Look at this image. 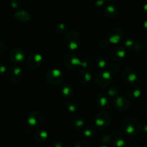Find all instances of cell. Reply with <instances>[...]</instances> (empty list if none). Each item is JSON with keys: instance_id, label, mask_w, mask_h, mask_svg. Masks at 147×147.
<instances>
[{"instance_id": "obj_13", "label": "cell", "mask_w": 147, "mask_h": 147, "mask_svg": "<svg viewBox=\"0 0 147 147\" xmlns=\"http://www.w3.org/2000/svg\"><path fill=\"white\" fill-rule=\"evenodd\" d=\"M134 45V41L132 40H129L126 42V46L127 47H133Z\"/></svg>"}, {"instance_id": "obj_9", "label": "cell", "mask_w": 147, "mask_h": 147, "mask_svg": "<svg viewBox=\"0 0 147 147\" xmlns=\"http://www.w3.org/2000/svg\"><path fill=\"white\" fill-rule=\"evenodd\" d=\"M117 9L115 8L113 6L109 5L106 7L105 9V14L108 16V17H116L117 15Z\"/></svg>"}, {"instance_id": "obj_19", "label": "cell", "mask_w": 147, "mask_h": 147, "mask_svg": "<svg viewBox=\"0 0 147 147\" xmlns=\"http://www.w3.org/2000/svg\"><path fill=\"white\" fill-rule=\"evenodd\" d=\"M109 1H118V0H109Z\"/></svg>"}, {"instance_id": "obj_11", "label": "cell", "mask_w": 147, "mask_h": 147, "mask_svg": "<svg viewBox=\"0 0 147 147\" xmlns=\"http://www.w3.org/2000/svg\"><path fill=\"white\" fill-rule=\"evenodd\" d=\"M73 147H90V145H89V144L88 142H84V141H81V142H79L78 143H76Z\"/></svg>"}, {"instance_id": "obj_2", "label": "cell", "mask_w": 147, "mask_h": 147, "mask_svg": "<svg viewBox=\"0 0 147 147\" xmlns=\"http://www.w3.org/2000/svg\"><path fill=\"white\" fill-rule=\"evenodd\" d=\"M22 71L19 67H12L9 73V80L13 83H18L21 80Z\"/></svg>"}, {"instance_id": "obj_18", "label": "cell", "mask_w": 147, "mask_h": 147, "mask_svg": "<svg viewBox=\"0 0 147 147\" xmlns=\"http://www.w3.org/2000/svg\"><path fill=\"white\" fill-rule=\"evenodd\" d=\"M143 129H144V132H146V133H147V124L144 125V126Z\"/></svg>"}, {"instance_id": "obj_21", "label": "cell", "mask_w": 147, "mask_h": 147, "mask_svg": "<svg viewBox=\"0 0 147 147\" xmlns=\"http://www.w3.org/2000/svg\"><path fill=\"white\" fill-rule=\"evenodd\" d=\"M146 45H147V39H146Z\"/></svg>"}, {"instance_id": "obj_6", "label": "cell", "mask_w": 147, "mask_h": 147, "mask_svg": "<svg viewBox=\"0 0 147 147\" xmlns=\"http://www.w3.org/2000/svg\"><path fill=\"white\" fill-rule=\"evenodd\" d=\"M30 60H34V63H32V64H30V67H32V68H35L37 66L40 65V64L41 63L42 61V57L40 55H31L30 57H29Z\"/></svg>"}, {"instance_id": "obj_8", "label": "cell", "mask_w": 147, "mask_h": 147, "mask_svg": "<svg viewBox=\"0 0 147 147\" xmlns=\"http://www.w3.org/2000/svg\"><path fill=\"white\" fill-rule=\"evenodd\" d=\"M126 75H127V77H126V80L129 82H134L136 81V79H137V76H136V73L133 69L129 68L127 70V71L125 73Z\"/></svg>"}, {"instance_id": "obj_1", "label": "cell", "mask_w": 147, "mask_h": 147, "mask_svg": "<svg viewBox=\"0 0 147 147\" xmlns=\"http://www.w3.org/2000/svg\"><path fill=\"white\" fill-rule=\"evenodd\" d=\"M123 126L126 133L132 136H135L139 134L142 129L140 122L133 117L127 118L124 121Z\"/></svg>"}, {"instance_id": "obj_10", "label": "cell", "mask_w": 147, "mask_h": 147, "mask_svg": "<svg viewBox=\"0 0 147 147\" xmlns=\"http://www.w3.org/2000/svg\"><path fill=\"white\" fill-rule=\"evenodd\" d=\"M113 147H126V142L123 139H116L113 142Z\"/></svg>"}, {"instance_id": "obj_3", "label": "cell", "mask_w": 147, "mask_h": 147, "mask_svg": "<svg viewBox=\"0 0 147 147\" xmlns=\"http://www.w3.org/2000/svg\"><path fill=\"white\" fill-rule=\"evenodd\" d=\"M24 52L22 50H20V49H15V50H12L10 54V59L14 63H20L24 59Z\"/></svg>"}, {"instance_id": "obj_17", "label": "cell", "mask_w": 147, "mask_h": 147, "mask_svg": "<svg viewBox=\"0 0 147 147\" xmlns=\"http://www.w3.org/2000/svg\"><path fill=\"white\" fill-rule=\"evenodd\" d=\"M144 10L147 13V3L144 4Z\"/></svg>"}, {"instance_id": "obj_22", "label": "cell", "mask_w": 147, "mask_h": 147, "mask_svg": "<svg viewBox=\"0 0 147 147\" xmlns=\"http://www.w3.org/2000/svg\"><path fill=\"white\" fill-rule=\"evenodd\" d=\"M23 147H28V146H23Z\"/></svg>"}, {"instance_id": "obj_14", "label": "cell", "mask_w": 147, "mask_h": 147, "mask_svg": "<svg viewBox=\"0 0 147 147\" xmlns=\"http://www.w3.org/2000/svg\"><path fill=\"white\" fill-rule=\"evenodd\" d=\"M95 2H96V5L100 6L103 4V0H95Z\"/></svg>"}, {"instance_id": "obj_4", "label": "cell", "mask_w": 147, "mask_h": 147, "mask_svg": "<svg viewBox=\"0 0 147 147\" xmlns=\"http://www.w3.org/2000/svg\"><path fill=\"white\" fill-rule=\"evenodd\" d=\"M47 75H50V77L47 76V80L50 81V83H53V84H54L55 78H57V80H58V82L60 83L63 80V73L57 70H54L53 71H50L47 73Z\"/></svg>"}, {"instance_id": "obj_16", "label": "cell", "mask_w": 147, "mask_h": 147, "mask_svg": "<svg viewBox=\"0 0 147 147\" xmlns=\"http://www.w3.org/2000/svg\"><path fill=\"white\" fill-rule=\"evenodd\" d=\"M144 27L145 30L147 32V20L144 22Z\"/></svg>"}, {"instance_id": "obj_20", "label": "cell", "mask_w": 147, "mask_h": 147, "mask_svg": "<svg viewBox=\"0 0 147 147\" xmlns=\"http://www.w3.org/2000/svg\"><path fill=\"white\" fill-rule=\"evenodd\" d=\"M98 147H108V146H105V145H103V146H98Z\"/></svg>"}, {"instance_id": "obj_12", "label": "cell", "mask_w": 147, "mask_h": 147, "mask_svg": "<svg viewBox=\"0 0 147 147\" xmlns=\"http://www.w3.org/2000/svg\"><path fill=\"white\" fill-rule=\"evenodd\" d=\"M6 49L7 47H6L5 45L3 44L2 42H0V55L4 54L6 52Z\"/></svg>"}, {"instance_id": "obj_15", "label": "cell", "mask_w": 147, "mask_h": 147, "mask_svg": "<svg viewBox=\"0 0 147 147\" xmlns=\"http://www.w3.org/2000/svg\"><path fill=\"white\" fill-rule=\"evenodd\" d=\"M4 71H5V67L1 66V67H0V73H3Z\"/></svg>"}, {"instance_id": "obj_7", "label": "cell", "mask_w": 147, "mask_h": 147, "mask_svg": "<svg viewBox=\"0 0 147 147\" xmlns=\"http://www.w3.org/2000/svg\"><path fill=\"white\" fill-rule=\"evenodd\" d=\"M34 138H35L36 141H37V142H43L47 139V134L42 130L37 131L35 134H34Z\"/></svg>"}, {"instance_id": "obj_5", "label": "cell", "mask_w": 147, "mask_h": 147, "mask_svg": "<svg viewBox=\"0 0 147 147\" xmlns=\"http://www.w3.org/2000/svg\"><path fill=\"white\" fill-rule=\"evenodd\" d=\"M129 95L130 96V97L131 98H139L141 96V93H142V89L139 86H131V87L129 88Z\"/></svg>"}]
</instances>
